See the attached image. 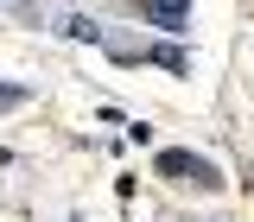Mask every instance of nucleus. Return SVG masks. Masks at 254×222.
I'll list each match as a JSON object with an SVG mask.
<instances>
[{
    "label": "nucleus",
    "mask_w": 254,
    "mask_h": 222,
    "mask_svg": "<svg viewBox=\"0 0 254 222\" xmlns=\"http://www.w3.org/2000/svg\"><path fill=\"white\" fill-rule=\"evenodd\" d=\"M19 102H26V89H19V83H0V108H19Z\"/></svg>",
    "instance_id": "nucleus-4"
},
{
    "label": "nucleus",
    "mask_w": 254,
    "mask_h": 222,
    "mask_svg": "<svg viewBox=\"0 0 254 222\" xmlns=\"http://www.w3.org/2000/svg\"><path fill=\"white\" fill-rule=\"evenodd\" d=\"M64 32L83 38V45H102V26H95V19H64Z\"/></svg>",
    "instance_id": "nucleus-3"
},
{
    "label": "nucleus",
    "mask_w": 254,
    "mask_h": 222,
    "mask_svg": "<svg viewBox=\"0 0 254 222\" xmlns=\"http://www.w3.org/2000/svg\"><path fill=\"white\" fill-rule=\"evenodd\" d=\"M140 13L153 19V26H165V32H178L190 19V0H140Z\"/></svg>",
    "instance_id": "nucleus-2"
},
{
    "label": "nucleus",
    "mask_w": 254,
    "mask_h": 222,
    "mask_svg": "<svg viewBox=\"0 0 254 222\" xmlns=\"http://www.w3.org/2000/svg\"><path fill=\"white\" fill-rule=\"evenodd\" d=\"M159 171L165 178H178V184H197V190H222V171L210 165V159H197V153H178V146H165L159 153Z\"/></svg>",
    "instance_id": "nucleus-1"
}]
</instances>
